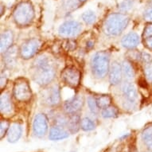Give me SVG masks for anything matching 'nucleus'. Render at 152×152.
<instances>
[{
    "mask_svg": "<svg viewBox=\"0 0 152 152\" xmlns=\"http://www.w3.org/2000/svg\"><path fill=\"white\" fill-rule=\"evenodd\" d=\"M129 18L124 14L114 13L106 18L104 23V31L109 36L120 35L127 26Z\"/></svg>",
    "mask_w": 152,
    "mask_h": 152,
    "instance_id": "2",
    "label": "nucleus"
},
{
    "mask_svg": "<svg viewBox=\"0 0 152 152\" xmlns=\"http://www.w3.org/2000/svg\"><path fill=\"white\" fill-rule=\"evenodd\" d=\"M143 71H144L145 77L147 80V81L152 82V62L144 64Z\"/></svg>",
    "mask_w": 152,
    "mask_h": 152,
    "instance_id": "26",
    "label": "nucleus"
},
{
    "mask_svg": "<svg viewBox=\"0 0 152 152\" xmlns=\"http://www.w3.org/2000/svg\"><path fill=\"white\" fill-rule=\"evenodd\" d=\"M79 1H80V2H85V1H86V0H79Z\"/></svg>",
    "mask_w": 152,
    "mask_h": 152,
    "instance_id": "37",
    "label": "nucleus"
},
{
    "mask_svg": "<svg viewBox=\"0 0 152 152\" xmlns=\"http://www.w3.org/2000/svg\"><path fill=\"white\" fill-rule=\"evenodd\" d=\"M13 92L15 99L19 101H28L32 96V92L29 83L23 78L15 81Z\"/></svg>",
    "mask_w": 152,
    "mask_h": 152,
    "instance_id": "5",
    "label": "nucleus"
},
{
    "mask_svg": "<svg viewBox=\"0 0 152 152\" xmlns=\"http://www.w3.org/2000/svg\"><path fill=\"white\" fill-rule=\"evenodd\" d=\"M93 74L99 78L104 77L109 70V56L106 52H98L92 59Z\"/></svg>",
    "mask_w": 152,
    "mask_h": 152,
    "instance_id": "4",
    "label": "nucleus"
},
{
    "mask_svg": "<svg viewBox=\"0 0 152 152\" xmlns=\"http://www.w3.org/2000/svg\"><path fill=\"white\" fill-rule=\"evenodd\" d=\"M140 58L142 59V61H143L144 64H146V63L151 62V60H152L151 56L150 54H148V53H141Z\"/></svg>",
    "mask_w": 152,
    "mask_h": 152,
    "instance_id": "33",
    "label": "nucleus"
},
{
    "mask_svg": "<svg viewBox=\"0 0 152 152\" xmlns=\"http://www.w3.org/2000/svg\"><path fill=\"white\" fill-rule=\"evenodd\" d=\"M60 100L61 96L59 88L58 86H54L51 88L50 93L48 95L47 103L50 105L54 106V105H58L60 103Z\"/></svg>",
    "mask_w": 152,
    "mask_h": 152,
    "instance_id": "18",
    "label": "nucleus"
},
{
    "mask_svg": "<svg viewBox=\"0 0 152 152\" xmlns=\"http://www.w3.org/2000/svg\"><path fill=\"white\" fill-rule=\"evenodd\" d=\"M93 46V43L92 42H88L87 43V47H92Z\"/></svg>",
    "mask_w": 152,
    "mask_h": 152,
    "instance_id": "36",
    "label": "nucleus"
},
{
    "mask_svg": "<svg viewBox=\"0 0 152 152\" xmlns=\"http://www.w3.org/2000/svg\"><path fill=\"white\" fill-rule=\"evenodd\" d=\"M96 14L92 10H87L83 13L82 19L88 25L92 24L96 21Z\"/></svg>",
    "mask_w": 152,
    "mask_h": 152,
    "instance_id": "24",
    "label": "nucleus"
},
{
    "mask_svg": "<svg viewBox=\"0 0 152 152\" xmlns=\"http://www.w3.org/2000/svg\"><path fill=\"white\" fill-rule=\"evenodd\" d=\"M88 104L89 107L90 111L93 113V114H96L98 112V105L96 104V100H95L93 97H88Z\"/></svg>",
    "mask_w": 152,
    "mask_h": 152,
    "instance_id": "28",
    "label": "nucleus"
},
{
    "mask_svg": "<svg viewBox=\"0 0 152 152\" xmlns=\"http://www.w3.org/2000/svg\"><path fill=\"white\" fill-rule=\"evenodd\" d=\"M96 104L98 105V107L101 108V109H104L105 107H109L111 103H112V99L107 95L100 96L96 98Z\"/></svg>",
    "mask_w": 152,
    "mask_h": 152,
    "instance_id": "21",
    "label": "nucleus"
},
{
    "mask_svg": "<svg viewBox=\"0 0 152 152\" xmlns=\"http://www.w3.org/2000/svg\"><path fill=\"white\" fill-rule=\"evenodd\" d=\"M123 94L124 96L127 103V107H132L137 100L138 95L134 85L131 83H125L122 87Z\"/></svg>",
    "mask_w": 152,
    "mask_h": 152,
    "instance_id": "10",
    "label": "nucleus"
},
{
    "mask_svg": "<svg viewBox=\"0 0 152 152\" xmlns=\"http://www.w3.org/2000/svg\"><path fill=\"white\" fill-rule=\"evenodd\" d=\"M95 124L91 119L88 117H85L80 120V127L82 128L84 131H92L95 128Z\"/></svg>",
    "mask_w": 152,
    "mask_h": 152,
    "instance_id": "23",
    "label": "nucleus"
},
{
    "mask_svg": "<svg viewBox=\"0 0 152 152\" xmlns=\"http://www.w3.org/2000/svg\"><path fill=\"white\" fill-rule=\"evenodd\" d=\"M122 66L116 61H114L110 68V83L113 85H116L120 83L121 79H122Z\"/></svg>",
    "mask_w": 152,
    "mask_h": 152,
    "instance_id": "12",
    "label": "nucleus"
},
{
    "mask_svg": "<svg viewBox=\"0 0 152 152\" xmlns=\"http://www.w3.org/2000/svg\"><path fill=\"white\" fill-rule=\"evenodd\" d=\"M69 136V134L67 131L63 129L60 127H53L50 129L49 138L50 140L56 141V140H61L66 139Z\"/></svg>",
    "mask_w": 152,
    "mask_h": 152,
    "instance_id": "15",
    "label": "nucleus"
},
{
    "mask_svg": "<svg viewBox=\"0 0 152 152\" xmlns=\"http://www.w3.org/2000/svg\"><path fill=\"white\" fill-rule=\"evenodd\" d=\"M140 43V37L135 33H129L122 38L121 44L127 49H134Z\"/></svg>",
    "mask_w": 152,
    "mask_h": 152,
    "instance_id": "13",
    "label": "nucleus"
},
{
    "mask_svg": "<svg viewBox=\"0 0 152 152\" xmlns=\"http://www.w3.org/2000/svg\"><path fill=\"white\" fill-rule=\"evenodd\" d=\"M34 79L40 85H46L50 83L55 77L54 68L50 63L46 57L42 56L35 61Z\"/></svg>",
    "mask_w": 152,
    "mask_h": 152,
    "instance_id": "1",
    "label": "nucleus"
},
{
    "mask_svg": "<svg viewBox=\"0 0 152 152\" xmlns=\"http://www.w3.org/2000/svg\"><path fill=\"white\" fill-rule=\"evenodd\" d=\"M23 133L21 125L18 124H13L10 126L7 132V140L10 142H15L19 140Z\"/></svg>",
    "mask_w": 152,
    "mask_h": 152,
    "instance_id": "14",
    "label": "nucleus"
},
{
    "mask_svg": "<svg viewBox=\"0 0 152 152\" xmlns=\"http://www.w3.org/2000/svg\"><path fill=\"white\" fill-rule=\"evenodd\" d=\"M118 114L117 109L115 107H105L102 110L101 112V115L104 118H112L115 117Z\"/></svg>",
    "mask_w": 152,
    "mask_h": 152,
    "instance_id": "25",
    "label": "nucleus"
},
{
    "mask_svg": "<svg viewBox=\"0 0 152 152\" xmlns=\"http://www.w3.org/2000/svg\"><path fill=\"white\" fill-rule=\"evenodd\" d=\"M143 17H144V19L147 22L152 23V6L151 7L147 8V10H145Z\"/></svg>",
    "mask_w": 152,
    "mask_h": 152,
    "instance_id": "32",
    "label": "nucleus"
},
{
    "mask_svg": "<svg viewBox=\"0 0 152 152\" xmlns=\"http://www.w3.org/2000/svg\"><path fill=\"white\" fill-rule=\"evenodd\" d=\"M77 43L74 41L72 40H69L67 41V42H66V45H65V49L67 50H74L76 46H77Z\"/></svg>",
    "mask_w": 152,
    "mask_h": 152,
    "instance_id": "34",
    "label": "nucleus"
},
{
    "mask_svg": "<svg viewBox=\"0 0 152 152\" xmlns=\"http://www.w3.org/2000/svg\"><path fill=\"white\" fill-rule=\"evenodd\" d=\"M83 104L84 99L82 96L80 95H77L65 103L64 109L69 114H73L78 112L82 107Z\"/></svg>",
    "mask_w": 152,
    "mask_h": 152,
    "instance_id": "11",
    "label": "nucleus"
},
{
    "mask_svg": "<svg viewBox=\"0 0 152 152\" xmlns=\"http://www.w3.org/2000/svg\"><path fill=\"white\" fill-rule=\"evenodd\" d=\"M82 27L78 22L68 21L59 27V34L66 37H73L80 32Z\"/></svg>",
    "mask_w": 152,
    "mask_h": 152,
    "instance_id": "9",
    "label": "nucleus"
},
{
    "mask_svg": "<svg viewBox=\"0 0 152 152\" xmlns=\"http://www.w3.org/2000/svg\"><path fill=\"white\" fill-rule=\"evenodd\" d=\"M0 107H1V112L2 113L7 114L10 113L11 111V102L10 98L7 93H3L0 98Z\"/></svg>",
    "mask_w": 152,
    "mask_h": 152,
    "instance_id": "19",
    "label": "nucleus"
},
{
    "mask_svg": "<svg viewBox=\"0 0 152 152\" xmlns=\"http://www.w3.org/2000/svg\"><path fill=\"white\" fill-rule=\"evenodd\" d=\"M71 152H75V151H71Z\"/></svg>",
    "mask_w": 152,
    "mask_h": 152,
    "instance_id": "38",
    "label": "nucleus"
},
{
    "mask_svg": "<svg viewBox=\"0 0 152 152\" xmlns=\"http://www.w3.org/2000/svg\"><path fill=\"white\" fill-rule=\"evenodd\" d=\"M13 16L15 23L18 26H27L34 18V10L30 3L23 2L15 7Z\"/></svg>",
    "mask_w": 152,
    "mask_h": 152,
    "instance_id": "3",
    "label": "nucleus"
},
{
    "mask_svg": "<svg viewBox=\"0 0 152 152\" xmlns=\"http://www.w3.org/2000/svg\"><path fill=\"white\" fill-rule=\"evenodd\" d=\"M33 130L36 136L42 138L45 136L48 131V120L45 114H37L33 123Z\"/></svg>",
    "mask_w": 152,
    "mask_h": 152,
    "instance_id": "7",
    "label": "nucleus"
},
{
    "mask_svg": "<svg viewBox=\"0 0 152 152\" xmlns=\"http://www.w3.org/2000/svg\"><path fill=\"white\" fill-rule=\"evenodd\" d=\"M144 45L149 50H152V37H147L144 39Z\"/></svg>",
    "mask_w": 152,
    "mask_h": 152,
    "instance_id": "35",
    "label": "nucleus"
},
{
    "mask_svg": "<svg viewBox=\"0 0 152 152\" xmlns=\"http://www.w3.org/2000/svg\"><path fill=\"white\" fill-rule=\"evenodd\" d=\"M10 128V124L7 120H3L1 121L0 124V130H1V139H3L4 135H5L7 132H8V130Z\"/></svg>",
    "mask_w": 152,
    "mask_h": 152,
    "instance_id": "30",
    "label": "nucleus"
},
{
    "mask_svg": "<svg viewBox=\"0 0 152 152\" xmlns=\"http://www.w3.org/2000/svg\"><path fill=\"white\" fill-rule=\"evenodd\" d=\"M78 123H79V117L75 115L70 118L69 121H68V124H69L70 129L72 130V132H77Z\"/></svg>",
    "mask_w": 152,
    "mask_h": 152,
    "instance_id": "29",
    "label": "nucleus"
},
{
    "mask_svg": "<svg viewBox=\"0 0 152 152\" xmlns=\"http://www.w3.org/2000/svg\"><path fill=\"white\" fill-rule=\"evenodd\" d=\"M63 82L69 87L77 88L80 84V72L74 67H67L63 69L61 73Z\"/></svg>",
    "mask_w": 152,
    "mask_h": 152,
    "instance_id": "6",
    "label": "nucleus"
},
{
    "mask_svg": "<svg viewBox=\"0 0 152 152\" xmlns=\"http://www.w3.org/2000/svg\"><path fill=\"white\" fill-rule=\"evenodd\" d=\"M142 37H143V39L152 37V23H150L149 24H147V26L144 28Z\"/></svg>",
    "mask_w": 152,
    "mask_h": 152,
    "instance_id": "31",
    "label": "nucleus"
},
{
    "mask_svg": "<svg viewBox=\"0 0 152 152\" xmlns=\"http://www.w3.org/2000/svg\"><path fill=\"white\" fill-rule=\"evenodd\" d=\"M16 58H17V49L15 46L10 48L6 51L4 55V61L8 67H13L16 63Z\"/></svg>",
    "mask_w": 152,
    "mask_h": 152,
    "instance_id": "17",
    "label": "nucleus"
},
{
    "mask_svg": "<svg viewBox=\"0 0 152 152\" xmlns=\"http://www.w3.org/2000/svg\"><path fill=\"white\" fill-rule=\"evenodd\" d=\"M132 6H133L132 0H123L119 5V9L123 12H126L132 7Z\"/></svg>",
    "mask_w": 152,
    "mask_h": 152,
    "instance_id": "27",
    "label": "nucleus"
},
{
    "mask_svg": "<svg viewBox=\"0 0 152 152\" xmlns=\"http://www.w3.org/2000/svg\"><path fill=\"white\" fill-rule=\"evenodd\" d=\"M142 140L149 149L152 150V127H148L143 130Z\"/></svg>",
    "mask_w": 152,
    "mask_h": 152,
    "instance_id": "20",
    "label": "nucleus"
},
{
    "mask_svg": "<svg viewBox=\"0 0 152 152\" xmlns=\"http://www.w3.org/2000/svg\"><path fill=\"white\" fill-rule=\"evenodd\" d=\"M122 69L125 77L127 78V79H132V78L134 77L135 72H134V69H133L131 63L127 61H124L122 65Z\"/></svg>",
    "mask_w": 152,
    "mask_h": 152,
    "instance_id": "22",
    "label": "nucleus"
},
{
    "mask_svg": "<svg viewBox=\"0 0 152 152\" xmlns=\"http://www.w3.org/2000/svg\"><path fill=\"white\" fill-rule=\"evenodd\" d=\"M13 44V34L10 31H5L1 35V51L6 52Z\"/></svg>",
    "mask_w": 152,
    "mask_h": 152,
    "instance_id": "16",
    "label": "nucleus"
},
{
    "mask_svg": "<svg viewBox=\"0 0 152 152\" xmlns=\"http://www.w3.org/2000/svg\"><path fill=\"white\" fill-rule=\"evenodd\" d=\"M41 43L38 39H30L23 44L20 50L21 57L24 59H29L37 53Z\"/></svg>",
    "mask_w": 152,
    "mask_h": 152,
    "instance_id": "8",
    "label": "nucleus"
}]
</instances>
